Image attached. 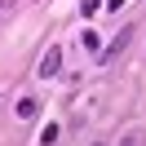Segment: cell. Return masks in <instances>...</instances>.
<instances>
[{
    "label": "cell",
    "mask_w": 146,
    "mask_h": 146,
    "mask_svg": "<svg viewBox=\"0 0 146 146\" xmlns=\"http://www.w3.org/2000/svg\"><path fill=\"white\" fill-rule=\"evenodd\" d=\"M128 40H133V27H124V31H115V40H111L106 49H98V62H102V66H111V62H115V58H119V53H124V49H128Z\"/></svg>",
    "instance_id": "1"
},
{
    "label": "cell",
    "mask_w": 146,
    "mask_h": 146,
    "mask_svg": "<svg viewBox=\"0 0 146 146\" xmlns=\"http://www.w3.org/2000/svg\"><path fill=\"white\" fill-rule=\"evenodd\" d=\"M58 71H62V49L49 44V49H44V58H40V75H44V80H53Z\"/></svg>",
    "instance_id": "2"
},
{
    "label": "cell",
    "mask_w": 146,
    "mask_h": 146,
    "mask_svg": "<svg viewBox=\"0 0 146 146\" xmlns=\"http://www.w3.org/2000/svg\"><path fill=\"white\" fill-rule=\"evenodd\" d=\"M36 111H40V102H36V98H22V102H18V115H22V119H31Z\"/></svg>",
    "instance_id": "3"
},
{
    "label": "cell",
    "mask_w": 146,
    "mask_h": 146,
    "mask_svg": "<svg viewBox=\"0 0 146 146\" xmlns=\"http://www.w3.org/2000/svg\"><path fill=\"white\" fill-rule=\"evenodd\" d=\"M40 142H44V146H53V142H58V124H49L44 133H40Z\"/></svg>",
    "instance_id": "4"
}]
</instances>
